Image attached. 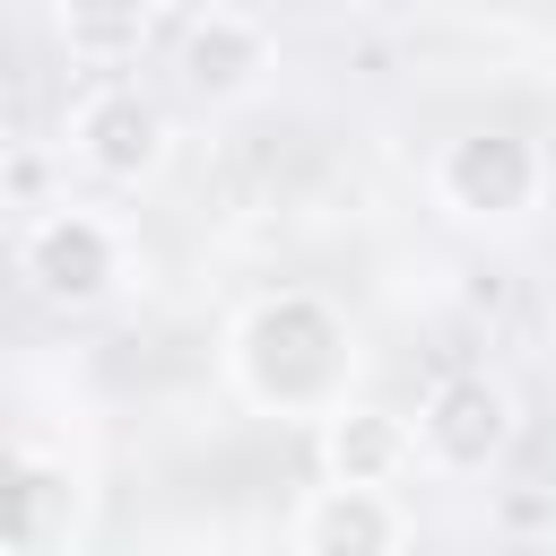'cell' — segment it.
Masks as SVG:
<instances>
[{
  "label": "cell",
  "mask_w": 556,
  "mask_h": 556,
  "mask_svg": "<svg viewBox=\"0 0 556 556\" xmlns=\"http://www.w3.org/2000/svg\"><path fill=\"white\" fill-rule=\"evenodd\" d=\"M365 339L321 287H261L226 321V391L252 417L278 426H321L339 400H356Z\"/></svg>",
  "instance_id": "6da1fadb"
},
{
  "label": "cell",
  "mask_w": 556,
  "mask_h": 556,
  "mask_svg": "<svg viewBox=\"0 0 556 556\" xmlns=\"http://www.w3.org/2000/svg\"><path fill=\"white\" fill-rule=\"evenodd\" d=\"M434 208L469 235H513L539 217L547 200V148L530 130H460L434 148V174H426Z\"/></svg>",
  "instance_id": "3957f363"
},
{
  "label": "cell",
  "mask_w": 556,
  "mask_h": 556,
  "mask_svg": "<svg viewBox=\"0 0 556 556\" xmlns=\"http://www.w3.org/2000/svg\"><path fill=\"white\" fill-rule=\"evenodd\" d=\"M87 513H96V486H87V460L43 443L35 426L9 443V513H0V547L9 556H70L87 539Z\"/></svg>",
  "instance_id": "5b68a950"
},
{
  "label": "cell",
  "mask_w": 556,
  "mask_h": 556,
  "mask_svg": "<svg viewBox=\"0 0 556 556\" xmlns=\"http://www.w3.org/2000/svg\"><path fill=\"white\" fill-rule=\"evenodd\" d=\"M52 43L70 70H130L156 43V0H52Z\"/></svg>",
  "instance_id": "30bf717a"
},
{
  "label": "cell",
  "mask_w": 556,
  "mask_h": 556,
  "mask_svg": "<svg viewBox=\"0 0 556 556\" xmlns=\"http://www.w3.org/2000/svg\"><path fill=\"white\" fill-rule=\"evenodd\" d=\"M130 226L113 208H87V200H43L26 226H17V278L35 304L52 313H96L130 287Z\"/></svg>",
  "instance_id": "7a4b0ae2"
},
{
  "label": "cell",
  "mask_w": 556,
  "mask_h": 556,
  "mask_svg": "<svg viewBox=\"0 0 556 556\" xmlns=\"http://www.w3.org/2000/svg\"><path fill=\"white\" fill-rule=\"evenodd\" d=\"M521 434V408L495 374L460 365V374H434L426 400H417V452L434 478H486Z\"/></svg>",
  "instance_id": "52a82bcc"
},
{
  "label": "cell",
  "mask_w": 556,
  "mask_h": 556,
  "mask_svg": "<svg viewBox=\"0 0 556 556\" xmlns=\"http://www.w3.org/2000/svg\"><path fill=\"white\" fill-rule=\"evenodd\" d=\"M313 443H321V478H348V486H400L408 469H426L417 417L374 408V400H339V408L313 426Z\"/></svg>",
  "instance_id": "9c48e42d"
},
{
  "label": "cell",
  "mask_w": 556,
  "mask_h": 556,
  "mask_svg": "<svg viewBox=\"0 0 556 556\" xmlns=\"http://www.w3.org/2000/svg\"><path fill=\"white\" fill-rule=\"evenodd\" d=\"M269 70H278V35H269V17H252L235 0H200L174 26V87L191 104H208V113L252 104L269 87Z\"/></svg>",
  "instance_id": "8992f818"
},
{
  "label": "cell",
  "mask_w": 556,
  "mask_h": 556,
  "mask_svg": "<svg viewBox=\"0 0 556 556\" xmlns=\"http://www.w3.org/2000/svg\"><path fill=\"white\" fill-rule=\"evenodd\" d=\"M61 148H70V165L87 174V182H104V191H148V182H165V165H174V113L139 87V78H96L70 113H61Z\"/></svg>",
  "instance_id": "277c9868"
},
{
  "label": "cell",
  "mask_w": 556,
  "mask_h": 556,
  "mask_svg": "<svg viewBox=\"0 0 556 556\" xmlns=\"http://www.w3.org/2000/svg\"><path fill=\"white\" fill-rule=\"evenodd\" d=\"M287 547H295V556H400V547H417V513L400 504V486L321 478V486L295 504Z\"/></svg>",
  "instance_id": "ba28073f"
}]
</instances>
